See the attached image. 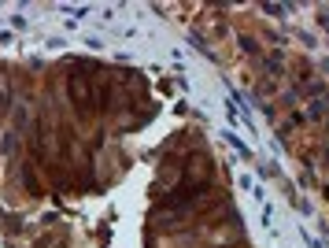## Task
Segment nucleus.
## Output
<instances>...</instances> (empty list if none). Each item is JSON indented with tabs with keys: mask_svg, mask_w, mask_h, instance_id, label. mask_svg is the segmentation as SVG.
Returning a JSON list of instances; mask_svg holds the SVG:
<instances>
[{
	"mask_svg": "<svg viewBox=\"0 0 329 248\" xmlns=\"http://www.w3.org/2000/svg\"><path fill=\"white\" fill-rule=\"evenodd\" d=\"M70 96H74V104L82 108V112H89V108H93V93H89V86H85L82 74L70 78Z\"/></svg>",
	"mask_w": 329,
	"mask_h": 248,
	"instance_id": "f257e3e1",
	"label": "nucleus"
}]
</instances>
